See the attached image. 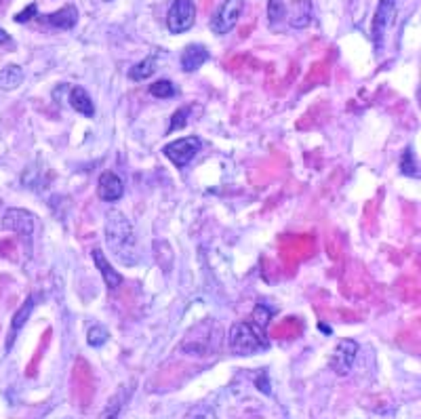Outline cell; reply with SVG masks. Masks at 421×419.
<instances>
[{
	"label": "cell",
	"instance_id": "obj_1",
	"mask_svg": "<svg viewBox=\"0 0 421 419\" xmlns=\"http://www.w3.org/2000/svg\"><path fill=\"white\" fill-rule=\"evenodd\" d=\"M106 243L120 264L133 266L139 260L133 226L129 218L118 208H110L106 213Z\"/></svg>",
	"mask_w": 421,
	"mask_h": 419
},
{
	"label": "cell",
	"instance_id": "obj_2",
	"mask_svg": "<svg viewBox=\"0 0 421 419\" xmlns=\"http://www.w3.org/2000/svg\"><path fill=\"white\" fill-rule=\"evenodd\" d=\"M266 333L264 329L255 327L253 322H234L230 329V350L238 356H251L266 348Z\"/></svg>",
	"mask_w": 421,
	"mask_h": 419
},
{
	"label": "cell",
	"instance_id": "obj_3",
	"mask_svg": "<svg viewBox=\"0 0 421 419\" xmlns=\"http://www.w3.org/2000/svg\"><path fill=\"white\" fill-rule=\"evenodd\" d=\"M196 22V5L194 0H173V5L166 13V28L171 34L187 32Z\"/></svg>",
	"mask_w": 421,
	"mask_h": 419
},
{
	"label": "cell",
	"instance_id": "obj_4",
	"mask_svg": "<svg viewBox=\"0 0 421 419\" xmlns=\"http://www.w3.org/2000/svg\"><path fill=\"white\" fill-rule=\"evenodd\" d=\"M200 148H202V141H200L198 137H181V139H177V141L166 143L162 152H164V156H166L177 169H181V166L190 164V162L196 158V154L200 152Z\"/></svg>",
	"mask_w": 421,
	"mask_h": 419
},
{
	"label": "cell",
	"instance_id": "obj_5",
	"mask_svg": "<svg viewBox=\"0 0 421 419\" xmlns=\"http://www.w3.org/2000/svg\"><path fill=\"white\" fill-rule=\"evenodd\" d=\"M243 11H245V0H226V3L220 7V11L215 13L213 22H210V30L220 36L232 32L236 28Z\"/></svg>",
	"mask_w": 421,
	"mask_h": 419
},
{
	"label": "cell",
	"instance_id": "obj_6",
	"mask_svg": "<svg viewBox=\"0 0 421 419\" xmlns=\"http://www.w3.org/2000/svg\"><path fill=\"white\" fill-rule=\"evenodd\" d=\"M356 354H358V343L354 341V339H341L337 346H335V350H333V354H331V358H329V367L337 373V375H348L350 371H352V364H354V360H356Z\"/></svg>",
	"mask_w": 421,
	"mask_h": 419
},
{
	"label": "cell",
	"instance_id": "obj_7",
	"mask_svg": "<svg viewBox=\"0 0 421 419\" xmlns=\"http://www.w3.org/2000/svg\"><path fill=\"white\" fill-rule=\"evenodd\" d=\"M3 230L15 232L20 236H32L34 232V215L26 208H9L3 215Z\"/></svg>",
	"mask_w": 421,
	"mask_h": 419
},
{
	"label": "cell",
	"instance_id": "obj_8",
	"mask_svg": "<svg viewBox=\"0 0 421 419\" xmlns=\"http://www.w3.org/2000/svg\"><path fill=\"white\" fill-rule=\"evenodd\" d=\"M97 194H99L101 200L114 202V200L122 198V194H124V183H122V179H120L116 173L106 171V173H101V177H99V181H97Z\"/></svg>",
	"mask_w": 421,
	"mask_h": 419
},
{
	"label": "cell",
	"instance_id": "obj_9",
	"mask_svg": "<svg viewBox=\"0 0 421 419\" xmlns=\"http://www.w3.org/2000/svg\"><path fill=\"white\" fill-rule=\"evenodd\" d=\"M396 5H398V0H381V3H379L377 13H375V24H373V36H375V41H381L385 28L394 22Z\"/></svg>",
	"mask_w": 421,
	"mask_h": 419
},
{
	"label": "cell",
	"instance_id": "obj_10",
	"mask_svg": "<svg viewBox=\"0 0 421 419\" xmlns=\"http://www.w3.org/2000/svg\"><path fill=\"white\" fill-rule=\"evenodd\" d=\"M183 72H196L202 64L208 62V51L204 45H187L179 57Z\"/></svg>",
	"mask_w": 421,
	"mask_h": 419
},
{
	"label": "cell",
	"instance_id": "obj_11",
	"mask_svg": "<svg viewBox=\"0 0 421 419\" xmlns=\"http://www.w3.org/2000/svg\"><path fill=\"white\" fill-rule=\"evenodd\" d=\"M91 255H93V262H95L97 270L101 272V276H104V280H106L108 289H110V291L118 289V287L122 285V274H118V272H116V270L110 266V262L106 260V255H104V251H101V249H93V251H91Z\"/></svg>",
	"mask_w": 421,
	"mask_h": 419
},
{
	"label": "cell",
	"instance_id": "obj_12",
	"mask_svg": "<svg viewBox=\"0 0 421 419\" xmlns=\"http://www.w3.org/2000/svg\"><path fill=\"white\" fill-rule=\"evenodd\" d=\"M68 101H70V106H72L78 114H83V116H87V118H93V116H95L93 99H91V95H89L83 87H74V89H70V97H68Z\"/></svg>",
	"mask_w": 421,
	"mask_h": 419
},
{
	"label": "cell",
	"instance_id": "obj_13",
	"mask_svg": "<svg viewBox=\"0 0 421 419\" xmlns=\"http://www.w3.org/2000/svg\"><path fill=\"white\" fill-rule=\"evenodd\" d=\"M76 20H78V11H76V7H72V5H68V7H64V9L51 13V15H47V24H51L53 28H62V30L74 28Z\"/></svg>",
	"mask_w": 421,
	"mask_h": 419
},
{
	"label": "cell",
	"instance_id": "obj_14",
	"mask_svg": "<svg viewBox=\"0 0 421 419\" xmlns=\"http://www.w3.org/2000/svg\"><path fill=\"white\" fill-rule=\"evenodd\" d=\"M24 83V70L17 64H9L0 70V89L5 91H15Z\"/></svg>",
	"mask_w": 421,
	"mask_h": 419
},
{
	"label": "cell",
	"instance_id": "obj_15",
	"mask_svg": "<svg viewBox=\"0 0 421 419\" xmlns=\"http://www.w3.org/2000/svg\"><path fill=\"white\" fill-rule=\"evenodd\" d=\"M289 17V24L293 28H306L312 20V11H310V3L308 0H299V3L293 5V11L287 13Z\"/></svg>",
	"mask_w": 421,
	"mask_h": 419
},
{
	"label": "cell",
	"instance_id": "obj_16",
	"mask_svg": "<svg viewBox=\"0 0 421 419\" xmlns=\"http://www.w3.org/2000/svg\"><path fill=\"white\" fill-rule=\"evenodd\" d=\"M32 308H34V299L30 297L20 310H17V314L13 316V322H11V339L7 341V348H11L13 346V339H15V335L20 333V329L26 325V320L30 318V312H32Z\"/></svg>",
	"mask_w": 421,
	"mask_h": 419
},
{
	"label": "cell",
	"instance_id": "obj_17",
	"mask_svg": "<svg viewBox=\"0 0 421 419\" xmlns=\"http://www.w3.org/2000/svg\"><path fill=\"white\" fill-rule=\"evenodd\" d=\"M154 72H156V59H154V57H148V59L135 64V66L129 70V78H131V80H145V78H150Z\"/></svg>",
	"mask_w": 421,
	"mask_h": 419
},
{
	"label": "cell",
	"instance_id": "obj_18",
	"mask_svg": "<svg viewBox=\"0 0 421 419\" xmlns=\"http://www.w3.org/2000/svg\"><path fill=\"white\" fill-rule=\"evenodd\" d=\"M175 93H177L175 85L166 78H160V80L150 85V95H154L158 99H171V97H175Z\"/></svg>",
	"mask_w": 421,
	"mask_h": 419
},
{
	"label": "cell",
	"instance_id": "obj_19",
	"mask_svg": "<svg viewBox=\"0 0 421 419\" xmlns=\"http://www.w3.org/2000/svg\"><path fill=\"white\" fill-rule=\"evenodd\" d=\"M87 337H89V346H93V348H101V346L110 339V333H108L106 327H101V325H93V327L89 329Z\"/></svg>",
	"mask_w": 421,
	"mask_h": 419
},
{
	"label": "cell",
	"instance_id": "obj_20",
	"mask_svg": "<svg viewBox=\"0 0 421 419\" xmlns=\"http://www.w3.org/2000/svg\"><path fill=\"white\" fill-rule=\"evenodd\" d=\"M400 171L402 175H408V177H419V171H417V162L413 158V152L411 148H406L400 156Z\"/></svg>",
	"mask_w": 421,
	"mask_h": 419
},
{
	"label": "cell",
	"instance_id": "obj_21",
	"mask_svg": "<svg viewBox=\"0 0 421 419\" xmlns=\"http://www.w3.org/2000/svg\"><path fill=\"white\" fill-rule=\"evenodd\" d=\"M268 17H270V24L276 26V22H283L287 17V7L283 0H270L268 5Z\"/></svg>",
	"mask_w": 421,
	"mask_h": 419
},
{
	"label": "cell",
	"instance_id": "obj_22",
	"mask_svg": "<svg viewBox=\"0 0 421 419\" xmlns=\"http://www.w3.org/2000/svg\"><path fill=\"white\" fill-rule=\"evenodd\" d=\"M190 108H181V110H177L175 114H173V118H171V125H169V133H173V131H179V129H183L185 125H187V116H190Z\"/></svg>",
	"mask_w": 421,
	"mask_h": 419
},
{
	"label": "cell",
	"instance_id": "obj_23",
	"mask_svg": "<svg viewBox=\"0 0 421 419\" xmlns=\"http://www.w3.org/2000/svg\"><path fill=\"white\" fill-rule=\"evenodd\" d=\"M268 318H270V310H268L264 304H259V306L253 310V325L266 331V327H268Z\"/></svg>",
	"mask_w": 421,
	"mask_h": 419
},
{
	"label": "cell",
	"instance_id": "obj_24",
	"mask_svg": "<svg viewBox=\"0 0 421 419\" xmlns=\"http://www.w3.org/2000/svg\"><path fill=\"white\" fill-rule=\"evenodd\" d=\"M36 11H38V9H36V5L32 3V5H30L26 11H22V13H17V15H15V22H17V24L30 22V20H32V15H36Z\"/></svg>",
	"mask_w": 421,
	"mask_h": 419
},
{
	"label": "cell",
	"instance_id": "obj_25",
	"mask_svg": "<svg viewBox=\"0 0 421 419\" xmlns=\"http://www.w3.org/2000/svg\"><path fill=\"white\" fill-rule=\"evenodd\" d=\"M9 41H11V38H9V34H7L3 28H0V45H7Z\"/></svg>",
	"mask_w": 421,
	"mask_h": 419
},
{
	"label": "cell",
	"instance_id": "obj_26",
	"mask_svg": "<svg viewBox=\"0 0 421 419\" xmlns=\"http://www.w3.org/2000/svg\"><path fill=\"white\" fill-rule=\"evenodd\" d=\"M106 3H114V0H106Z\"/></svg>",
	"mask_w": 421,
	"mask_h": 419
}]
</instances>
